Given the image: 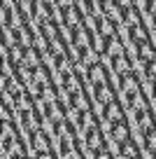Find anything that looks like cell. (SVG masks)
Instances as JSON below:
<instances>
[{
	"label": "cell",
	"mask_w": 156,
	"mask_h": 159,
	"mask_svg": "<svg viewBox=\"0 0 156 159\" xmlns=\"http://www.w3.org/2000/svg\"><path fill=\"white\" fill-rule=\"evenodd\" d=\"M119 87L124 89V94H126V96H133V94H137V91H140L142 84L137 82V75L128 70V73H124L121 77H119Z\"/></svg>",
	"instance_id": "6da1fadb"
},
{
	"label": "cell",
	"mask_w": 156,
	"mask_h": 159,
	"mask_svg": "<svg viewBox=\"0 0 156 159\" xmlns=\"http://www.w3.org/2000/svg\"><path fill=\"white\" fill-rule=\"evenodd\" d=\"M93 96H96V101L100 105H107V103H112V101H117L114 89L107 84V82H102V84H93Z\"/></svg>",
	"instance_id": "7a4b0ae2"
},
{
	"label": "cell",
	"mask_w": 156,
	"mask_h": 159,
	"mask_svg": "<svg viewBox=\"0 0 156 159\" xmlns=\"http://www.w3.org/2000/svg\"><path fill=\"white\" fill-rule=\"evenodd\" d=\"M102 117L107 119V122H121V119H126L124 117V110H121V105L117 103V101H112V103H107V105H102Z\"/></svg>",
	"instance_id": "3957f363"
},
{
	"label": "cell",
	"mask_w": 156,
	"mask_h": 159,
	"mask_svg": "<svg viewBox=\"0 0 156 159\" xmlns=\"http://www.w3.org/2000/svg\"><path fill=\"white\" fill-rule=\"evenodd\" d=\"M121 21L126 24V28H133V26L142 24V21H140V12H137L135 7L131 5V2L121 7Z\"/></svg>",
	"instance_id": "277c9868"
},
{
	"label": "cell",
	"mask_w": 156,
	"mask_h": 159,
	"mask_svg": "<svg viewBox=\"0 0 156 159\" xmlns=\"http://www.w3.org/2000/svg\"><path fill=\"white\" fill-rule=\"evenodd\" d=\"M107 70L102 68V63L98 61V63H93V66H89V82L91 84H102V82H107Z\"/></svg>",
	"instance_id": "5b68a950"
},
{
	"label": "cell",
	"mask_w": 156,
	"mask_h": 159,
	"mask_svg": "<svg viewBox=\"0 0 156 159\" xmlns=\"http://www.w3.org/2000/svg\"><path fill=\"white\" fill-rule=\"evenodd\" d=\"M131 138V129H128V124H126V119H121V122H114V126H112V140L117 145H121L124 140H128Z\"/></svg>",
	"instance_id": "8992f818"
},
{
	"label": "cell",
	"mask_w": 156,
	"mask_h": 159,
	"mask_svg": "<svg viewBox=\"0 0 156 159\" xmlns=\"http://www.w3.org/2000/svg\"><path fill=\"white\" fill-rule=\"evenodd\" d=\"M135 117H137V124H140V131H142V134H145L147 129H151V126H154V115H151V110L147 108V105H145V108H137V115H135Z\"/></svg>",
	"instance_id": "52a82bcc"
},
{
	"label": "cell",
	"mask_w": 156,
	"mask_h": 159,
	"mask_svg": "<svg viewBox=\"0 0 156 159\" xmlns=\"http://www.w3.org/2000/svg\"><path fill=\"white\" fill-rule=\"evenodd\" d=\"M37 30H40V35L49 42V40H54L56 35H58V24H56L54 19H47V21H42V24L37 26Z\"/></svg>",
	"instance_id": "ba28073f"
},
{
	"label": "cell",
	"mask_w": 156,
	"mask_h": 159,
	"mask_svg": "<svg viewBox=\"0 0 156 159\" xmlns=\"http://www.w3.org/2000/svg\"><path fill=\"white\" fill-rule=\"evenodd\" d=\"M68 103H70V108H72V110H89V108H91V101H89V96L84 94V91L70 94Z\"/></svg>",
	"instance_id": "9c48e42d"
},
{
	"label": "cell",
	"mask_w": 156,
	"mask_h": 159,
	"mask_svg": "<svg viewBox=\"0 0 156 159\" xmlns=\"http://www.w3.org/2000/svg\"><path fill=\"white\" fill-rule=\"evenodd\" d=\"M82 24V14H79L77 7H68V10H63V26H68V28H77V26Z\"/></svg>",
	"instance_id": "30bf717a"
},
{
	"label": "cell",
	"mask_w": 156,
	"mask_h": 159,
	"mask_svg": "<svg viewBox=\"0 0 156 159\" xmlns=\"http://www.w3.org/2000/svg\"><path fill=\"white\" fill-rule=\"evenodd\" d=\"M117 157H140V145L135 143V140H124L121 145H119L117 150Z\"/></svg>",
	"instance_id": "8fae6325"
},
{
	"label": "cell",
	"mask_w": 156,
	"mask_h": 159,
	"mask_svg": "<svg viewBox=\"0 0 156 159\" xmlns=\"http://www.w3.org/2000/svg\"><path fill=\"white\" fill-rule=\"evenodd\" d=\"M112 70L121 77L124 73H128L131 70V59H128L126 54H117V56H112Z\"/></svg>",
	"instance_id": "7c38bea8"
},
{
	"label": "cell",
	"mask_w": 156,
	"mask_h": 159,
	"mask_svg": "<svg viewBox=\"0 0 156 159\" xmlns=\"http://www.w3.org/2000/svg\"><path fill=\"white\" fill-rule=\"evenodd\" d=\"M102 143H105V140H102V136H100V126H98V124L89 126V129H86V145L91 150H96L98 145H102ZM89 154H91V152H89Z\"/></svg>",
	"instance_id": "4fadbf2b"
},
{
	"label": "cell",
	"mask_w": 156,
	"mask_h": 159,
	"mask_svg": "<svg viewBox=\"0 0 156 159\" xmlns=\"http://www.w3.org/2000/svg\"><path fill=\"white\" fill-rule=\"evenodd\" d=\"M24 63L26 66H30V68H40V66H44L42 63V56H40V52H37V47H26V56H24Z\"/></svg>",
	"instance_id": "5bb4252c"
},
{
	"label": "cell",
	"mask_w": 156,
	"mask_h": 159,
	"mask_svg": "<svg viewBox=\"0 0 156 159\" xmlns=\"http://www.w3.org/2000/svg\"><path fill=\"white\" fill-rule=\"evenodd\" d=\"M131 30V42L133 45H142V42H147V40H149V33H147V28L142 24H137V26H133V28H128Z\"/></svg>",
	"instance_id": "9a60e30c"
},
{
	"label": "cell",
	"mask_w": 156,
	"mask_h": 159,
	"mask_svg": "<svg viewBox=\"0 0 156 159\" xmlns=\"http://www.w3.org/2000/svg\"><path fill=\"white\" fill-rule=\"evenodd\" d=\"M137 54H140V61H145V63H149V61L156 59V49H154V45H151L149 40L142 42V45H137Z\"/></svg>",
	"instance_id": "2e32d148"
},
{
	"label": "cell",
	"mask_w": 156,
	"mask_h": 159,
	"mask_svg": "<svg viewBox=\"0 0 156 159\" xmlns=\"http://www.w3.org/2000/svg\"><path fill=\"white\" fill-rule=\"evenodd\" d=\"M142 136H145V145L149 148V150H147V157H154V152H156V126L147 129Z\"/></svg>",
	"instance_id": "e0dca14e"
},
{
	"label": "cell",
	"mask_w": 156,
	"mask_h": 159,
	"mask_svg": "<svg viewBox=\"0 0 156 159\" xmlns=\"http://www.w3.org/2000/svg\"><path fill=\"white\" fill-rule=\"evenodd\" d=\"M47 52H49L51 56H56V54H61V52H68V47H65L63 38H58V35H56L54 40H49V45H47Z\"/></svg>",
	"instance_id": "ac0fdd59"
},
{
	"label": "cell",
	"mask_w": 156,
	"mask_h": 159,
	"mask_svg": "<svg viewBox=\"0 0 156 159\" xmlns=\"http://www.w3.org/2000/svg\"><path fill=\"white\" fill-rule=\"evenodd\" d=\"M105 54H110V56H117V54H126V47L119 42V40H110V47H107V52Z\"/></svg>",
	"instance_id": "d6986e66"
},
{
	"label": "cell",
	"mask_w": 156,
	"mask_h": 159,
	"mask_svg": "<svg viewBox=\"0 0 156 159\" xmlns=\"http://www.w3.org/2000/svg\"><path fill=\"white\" fill-rule=\"evenodd\" d=\"M114 33H117V26H114V19L110 16V19L102 21V26H100V30H98V35H114Z\"/></svg>",
	"instance_id": "ffe728a7"
},
{
	"label": "cell",
	"mask_w": 156,
	"mask_h": 159,
	"mask_svg": "<svg viewBox=\"0 0 156 159\" xmlns=\"http://www.w3.org/2000/svg\"><path fill=\"white\" fill-rule=\"evenodd\" d=\"M147 80H154L156 82V59L147 63Z\"/></svg>",
	"instance_id": "44dd1931"
},
{
	"label": "cell",
	"mask_w": 156,
	"mask_h": 159,
	"mask_svg": "<svg viewBox=\"0 0 156 159\" xmlns=\"http://www.w3.org/2000/svg\"><path fill=\"white\" fill-rule=\"evenodd\" d=\"M147 12L151 16H156V0H147Z\"/></svg>",
	"instance_id": "7402d4cb"
},
{
	"label": "cell",
	"mask_w": 156,
	"mask_h": 159,
	"mask_svg": "<svg viewBox=\"0 0 156 159\" xmlns=\"http://www.w3.org/2000/svg\"><path fill=\"white\" fill-rule=\"evenodd\" d=\"M154 26H156V16H154Z\"/></svg>",
	"instance_id": "603a6c76"
},
{
	"label": "cell",
	"mask_w": 156,
	"mask_h": 159,
	"mask_svg": "<svg viewBox=\"0 0 156 159\" xmlns=\"http://www.w3.org/2000/svg\"><path fill=\"white\" fill-rule=\"evenodd\" d=\"M154 98H156V96H154Z\"/></svg>",
	"instance_id": "cb8c5ba5"
}]
</instances>
